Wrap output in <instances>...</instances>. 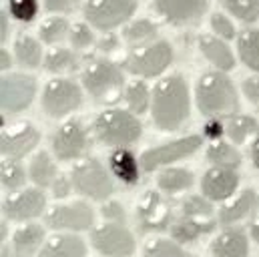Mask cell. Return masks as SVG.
Instances as JSON below:
<instances>
[{
  "instance_id": "obj_41",
  "label": "cell",
  "mask_w": 259,
  "mask_h": 257,
  "mask_svg": "<svg viewBox=\"0 0 259 257\" xmlns=\"http://www.w3.org/2000/svg\"><path fill=\"white\" fill-rule=\"evenodd\" d=\"M101 215L105 221H113V223H127V211L123 207L121 201L115 199H107L101 205Z\"/></svg>"
},
{
  "instance_id": "obj_18",
  "label": "cell",
  "mask_w": 259,
  "mask_h": 257,
  "mask_svg": "<svg viewBox=\"0 0 259 257\" xmlns=\"http://www.w3.org/2000/svg\"><path fill=\"white\" fill-rule=\"evenodd\" d=\"M239 187V175L235 169L213 165L201 177V193L213 203H223L231 199Z\"/></svg>"
},
{
  "instance_id": "obj_27",
  "label": "cell",
  "mask_w": 259,
  "mask_h": 257,
  "mask_svg": "<svg viewBox=\"0 0 259 257\" xmlns=\"http://www.w3.org/2000/svg\"><path fill=\"white\" fill-rule=\"evenodd\" d=\"M55 159L57 157H53L49 151H38L32 155V159L28 163V177L36 187L51 189V185L59 177V169H57Z\"/></svg>"
},
{
  "instance_id": "obj_45",
  "label": "cell",
  "mask_w": 259,
  "mask_h": 257,
  "mask_svg": "<svg viewBox=\"0 0 259 257\" xmlns=\"http://www.w3.org/2000/svg\"><path fill=\"white\" fill-rule=\"evenodd\" d=\"M45 2V8L49 10V12H63V14H66V12H72L76 6H78V2L80 0H42Z\"/></svg>"
},
{
  "instance_id": "obj_22",
  "label": "cell",
  "mask_w": 259,
  "mask_h": 257,
  "mask_svg": "<svg viewBox=\"0 0 259 257\" xmlns=\"http://www.w3.org/2000/svg\"><path fill=\"white\" fill-rule=\"evenodd\" d=\"M36 257H87V243L72 231H57L45 241Z\"/></svg>"
},
{
  "instance_id": "obj_19",
  "label": "cell",
  "mask_w": 259,
  "mask_h": 257,
  "mask_svg": "<svg viewBox=\"0 0 259 257\" xmlns=\"http://www.w3.org/2000/svg\"><path fill=\"white\" fill-rule=\"evenodd\" d=\"M155 10L175 26H187L201 20L207 0H153Z\"/></svg>"
},
{
  "instance_id": "obj_46",
  "label": "cell",
  "mask_w": 259,
  "mask_h": 257,
  "mask_svg": "<svg viewBox=\"0 0 259 257\" xmlns=\"http://www.w3.org/2000/svg\"><path fill=\"white\" fill-rule=\"evenodd\" d=\"M203 135H205L207 139H211V141H217L221 135H225V123H221L219 119H211V121L205 125Z\"/></svg>"
},
{
  "instance_id": "obj_35",
  "label": "cell",
  "mask_w": 259,
  "mask_h": 257,
  "mask_svg": "<svg viewBox=\"0 0 259 257\" xmlns=\"http://www.w3.org/2000/svg\"><path fill=\"white\" fill-rule=\"evenodd\" d=\"M45 68L49 72H55V74H66V72H72L78 68V59L72 51L68 49H53L47 57H45Z\"/></svg>"
},
{
  "instance_id": "obj_44",
  "label": "cell",
  "mask_w": 259,
  "mask_h": 257,
  "mask_svg": "<svg viewBox=\"0 0 259 257\" xmlns=\"http://www.w3.org/2000/svg\"><path fill=\"white\" fill-rule=\"evenodd\" d=\"M74 189L72 185V179H70V173L65 175V173H59V177L55 179V183L51 185V193L55 199H66Z\"/></svg>"
},
{
  "instance_id": "obj_14",
  "label": "cell",
  "mask_w": 259,
  "mask_h": 257,
  "mask_svg": "<svg viewBox=\"0 0 259 257\" xmlns=\"http://www.w3.org/2000/svg\"><path fill=\"white\" fill-rule=\"evenodd\" d=\"M36 97V78L22 72H10L0 82V105L4 113L16 115L26 111Z\"/></svg>"
},
{
  "instance_id": "obj_52",
  "label": "cell",
  "mask_w": 259,
  "mask_h": 257,
  "mask_svg": "<svg viewBox=\"0 0 259 257\" xmlns=\"http://www.w3.org/2000/svg\"><path fill=\"white\" fill-rule=\"evenodd\" d=\"M4 257H22V255H18L16 251H12V253H6V251H4Z\"/></svg>"
},
{
  "instance_id": "obj_47",
  "label": "cell",
  "mask_w": 259,
  "mask_h": 257,
  "mask_svg": "<svg viewBox=\"0 0 259 257\" xmlns=\"http://www.w3.org/2000/svg\"><path fill=\"white\" fill-rule=\"evenodd\" d=\"M117 47H119V38H117V36H109V38H103V42L99 45V49H101L103 53H113Z\"/></svg>"
},
{
  "instance_id": "obj_2",
  "label": "cell",
  "mask_w": 259,
  "mask_h": 257,
  "mask_svg": "<svg viewBox=\"0 0 259 257\" xmlns=\"http://www.w3.org/2000/svg\"><path fill=\"white\" fill-rule=\"evenodd\" d=\"M195 103L207 119H227L239 113V95L225 70H209L197 78Z\"/></svg>"
},
{
  "instance_id": "obj_20",
  "label": "cell",
  "mask_w": 259,
  "mask_h": 257,
  "mask_svg": "<svg viewBox=\"0 0 259 257\" xmlns=\"http://www.w3.org/2000/svg\"><path fill=\"white\" fill-rule=\"evenodd\" d=\"M259 205V195L255 189H243L239 195L223 201L221 209L217 211V221L223 227H233L245 219H249Z\"/></svg>"
},
{
  "instance_id": "obj_30",
  "label": "cell",
  "mask_w": 259,
  "mask_h": 257,
  "mask_svg": "<svg viewBox=\"0 0 259 257\" xmlns=\"http://www.w3.org/2000/svg\"><path fill=\"white\" fill-rule=\"evenodd\" d=\"M14 57L16 61L26 66V68H38L40 63H45L42 59V49L40 42L28 34H20L14 42Z\"/></svg>"
},
{
  "instance_id": "obj_25",
  "label": "cell",
  "mask_w": 259,
  "mask_h": 257,
  "mask_svg": "<svg viewBox=\"0 0 259 257\" xmlns=\"http://www.w3.org/2000/svg\"><path fill=\"white\" fill-rule=\"evenodd\" d=\"M195 185V175L191 169L185 167H163L157 175V189L165 195H179L183 191H189Z\"/></svg>"
},
{
  "instance_id": "obj_32",
  "label": "cell",
  "mask_w": 259,
  "mask_h": 257,
  "mask_svg": "<svg viewBox=\"0 0 259 257\" xmlns=\"http://www.w3.org/2000/svg\"><path fill=\"white\" fill-rule=\"evenodd\" d=\"M143 257H195L185 249L183 243L175 241L173 237H153L145 243Z\"/></svg>"
},
{
  "instance_id": "obj_10",
  "label": "cell",
  "mask_w": 259,
  "mask_h": 257,
  "mask_svg": "<svg viewBox=\"0 0 259 257\" xmlns=\"http://www.w3.org/2000/svg\"><path fill=\"white\" fill-rule=\"evenodd\" d=\"M173 63V49L165 40H157L153 45L137 47L129 57L123 61V68L141 78L159 76Z\"/></svg>"
},
{
  "instance_id": "obj_34",
  "label": "cell",
  "mask_w": 259,
  "mask_h": 257,
  "mask_svg": "<svg viewBox=\"0 0 259 257\" xmlns=\"http://www.w3.org/2000/svg\"><path fill=\"white\" fill-rule=\"evenodd\" d=\"M28 171H24V167L18 161L12 159H4L2 169H0V183L2 189L8 193H16L20 189H24L26 181H28Z\"/></svg>"
},
{
  "instance_id": "obj_12",
  "label": "cell",
  "mask_w": 259,
  "mask_h": 257,
  "mask_svg": "<svg viewBox=\"0 0 259 257\" xmlns=\"http://www.w3.org/2000/svg\"><path fill=\"white\" fill-rule=\"evenodd\" d=\"M135 0H89L84 4V18L89 24L103 32H111L125 24L135 14Z\"/></svg>"
},
{
  "instance_id": "obj_1",
  "label": "cell",
  "mask_w": 259,
  "mask_h": 257,
  "mask_svg": "<svg viewBox=\"0 0 259 257\" xmlns=\"http://www.w3.org/2000/svg\"><path fill=\"white\" fill-rule=\"evenodd\" d=\"M191 95L189 84L181 74H169L153 87L151 119L163 133H175L189 121Z\"/></svg>"
},
{
  "instance_id": "obj_16",
  "label": "cell",
  "mask_w": 259,
  "mask_h": 257,
  "mask_svg": "<svg viewBox=\"0 0 259 257\" xmlns=\"http://www.w3.org/2000/svg\"><path fill=\"white\" fill-rule=\"evenodd\" d=\"M2 213L8 221H16V223L34 221L36 217L47 213V193L36 185L28 189L24 187L14 195H10L8 199H4Z\"/></svg>"
},
{
  "instance_id": "obj_11",
  "label": "cell",
  "mask_w": 259,
  "mask_h": 257,
  "mask_svg": "<svg viewBox=\"0 0 259 257\" xmlns=\"http://www.w3.org/2000/svg\"><path fill=\"white\" fill-rule=\"evenodd\" d=\"M93 139L89 128L76 119H68L51 137V151L57 161H78L89 155Z\"/></svg>"
},
{
  "instance_id": "obj_33",
  "label": "cell",
  "mask_w": 259,
  "mask_h": 257,
  "mask_svg": "<svg viewBox=\"0 0 259 257\" xmlns=\"http://www.w3.org/2000/svg\"><path fill=\"white\" fill-rule=\"evenodd\" d=\"M237 53L247 68L259 72V28L243 30L237 38Z\"/></svg>"
},
{
  "instance_id": "obj_48",
  "label": "cell",
  "mask_w": 259,
  "mask_h": 257,
  "mask_svg": "<svg viewBox=\"0 0 259 257\" xmlns=\"http://www.w3.org/2000/svg\"><path fill=\"white\" fill-rule=\"evenodd\" d=\"M251 161H253L255 169H259V135L251 141Z\"/></svg>"
},
{
  "instance_id": "obj_31",
  "label": "cell",
  "mask_w": 259,
  "mask_h": 257,
  "mask_svg": "<svg viewBox=\"0 0 259 257\" xmlns=\"http://www.w3.org/2000/svg\"><path fill=\"white\" fill-rule=\"evenodd\" d=\"M125 105L131 113L135 115H145L151 109V101H153V93L149 91L145 80H133L125 89Z\"/></svg>"
},
{
  "instance_id": "obj_3",
  "label": "cell",
  "mask_w": 259,
  "mask_h": 257,
  "mask_svg": "<svg viewBox=\"0 0 259 257\" xmlns=\"http://www.w3.org/2000/svg\"><path fill=\"white\" fill-rule=\"evenodd\" d=\"M211 203L213 201L207 199L203 193L187 195L179 203V215L173 217L169 225V235L175 241L187 245V243H195L201 235L211 233L219 223Z\"/></svg>"
},
{
  "instance_id": "obj_9",
  "label": "cell",
  "mask_w": 259,
  "mask_h": 257,
  "mask_svg": "<svg viewBox=\"0 0 259 257\" xmlns=\"http://www.w3.org/2000/svg\"><path fill=\"white\" fill-rule=\"evenodd\" d=\"M91 245L103 257H131L137 249L135 235L127 223L105 221L91 229Z\"/></svg>"
},
{
  "instance_id": "obj_37",
  "label": "cell",
  "mask_w": 259,
  "mask_h": 257,
  "mask_svg": "<svg viewBox=\"0 0 259 257\" xmlns=\"http://www.w3.org/2000/svg\"><path fill=\"white\" fill-rule=\"evenodd\" d=\"M223 6L233 18L245 24L259 20V0H223Z\"/></svg>"
},
{
  "instance_id": "obj_13",
  "label": "cell",
  "mask_w": 259,
  "mask_h": 257,
  "mask_svg": "<svg viewBox=\"0 0 259 257\" xmlns=\"http://www.w3.org/2000/svg\"><path fill=\"white\" fill-rule=\"evenodd\" d=\"M45 223L55 231H89L95 227V209L87 201H72L47 209Z\"/></svg>"
},
{
  "instance_id": "obj_49",
  "label": "cell",
  "mask_w": 259,
  "mask_h": 257,
  "mask_svg": "<svg viewBox=\"0 0 259 257\" xmlns=\"http://www.w3.org/2000/svg\"><path fill=\"white\" fill-rule=\"evenodd\" d=\"M249 237L259 243V217H253L249 223Z\"/></svg>"
},
{
  "instance_id": "obj_38",
  "label": "cell",
  "mask_w": 259,
  "mask_h": 257,
  "mask_svg": "<svg viewBox=\"0 0 259 257\" xmlns=\"http://www.w3.org/2000/svg\"><path fill=\"white\" fill-rule=\"evenodd\" d=\"M68 32H70L68 22H66L65 18H59V16L45 20V22L40 24V28H38V36H40V40L47 42V45H57V42H61Z\"/></svg>"
},
{
  "instance_id": "obj_8",
  "label": "cell",
  "mask_w": 259,
  "mask_h": 257,
  "mask_svg": "<svg viewBox=\"0 0 259 257\" xmlns=\"http://www.w3.org/2000/svg\"><path fill=\"white\" fill-rule=\"evenodd\" d=\"M40 105H42V111L47 113V117H51V119L68 117L70 113L80 109L82 89L70 78L57 76V78H53L45 84Z\"/></svg>"
},
{
  "instance_id": "obj_7",
  "label": "cell",
  "mask_w": 259,
  "mask_h": 257,
  "mask_svg": "<svg viewBox=\"0 0 259 257\" xmlns=\"http://www.w3.org/2000/svg\"><path fill=\"white\" fill-rule=\"evenodd\" d=\"M201 145H203L201 135H185V137L161 143L157 147H151V149L143 151L139 157L141 169L145 173H153V171H159L163 167H169L177 161H183V159L195 155L201 149Z\"/></svg>"
},
{
  "instance_id": "obj_39",
  "label": "cell",
  "mask_w": 259,
  "mask_h": 257,
  "mask_svg": "<svg viewBox=\"0 0 259 257\" xmlns=\"http://www.w3.org/2000/svg\"><path fill=\"white\" fill-rule=\"evenodd\" d=\"M8 10L18 22H30L38 14V0H8Z\"/></svg>"
},
{
  "instance_id": "obj_15",
  "label": "cell",
  "mask_w": 259,
  "mask_h": 257,
  "mask_svg": "<svg viewBox=\"0 0 259 257\" xmlns=\"http://www.w3.org/2000/svg\"><path fill=\"white\" fill-rule=\"evenodd\" d=\"M173 221V207L163 191H145L137 203V223L143 233L165 231Z\"/></svg>"
},
{
  "instance_id": "obj_5",
  "label": "cell",
  "mask_w": 259,
  "mask_h": 257,
  "mask_svg": "<svg viewBox=\"0 0 259 257\" xmlns=\"http://www.w3.org/2000/svg\"><path fill=\"white\" fill-rule=\"evenodd\" d=\"M93 135L101 145L111 149L131 147L141 139L143 125L139 121V115L131 113L129 109L113 107L97 115V119L93 121Z\"/></svg>"
},
{
  "instance_id": "obj_50",
  "label": "cell",
  "mask_w": 259,
  "mask_h": 257,
  "mask_svg": "<svg viewBox=\"0 0 259 257\" xmlns=\"http://www.w3.org/2000/svg\"><path fill=\"white\" fill-rule=\"evenodd\" d=\"M0 22H2V24H0V28H2L0 38H2V42H4V40H6V36H8V20H6V12H4V10L0 12Z\"/></svg>"
},
{
  "instance_id": "obj_42",
  "label": "cell",
  "mask_w": 259,
  "mask_h": 257,
  "mask_svg": "<svg viewBox=\"0 0 259 257\" xmlns=\"http://www.w3.org/2000/svg\"><path fill=\"white\" fill-rule=\"evenodd\" d=\"M211 28H213V32H215L219 38H223V40H231V38L235 36V26H233V22H231L225 14H221V12L211 14Z\"/></svg>"
},
{
  "instance_id": "obj_40",
  "label": "cell",
  "mask_w": 259,
  "mask_h": 257,
  "mask_svg": "<svg viewBox=\"0 0 259 257\" xmlns=\"http://www.w3.org/2000/svg\"><path fill=\"white\" fill-rule=\"evenodd\" d=\"M68 40L72 45V49L76 51H87L95 45V34L93 30L89 28V24H82V22H76L72 24L70 32H68Z\"/></svg>"
},
{
  "instance_id": "obj_43",
  "label": "cell",
  "mask_w": 259,
  "mask_h": 257,
  "mask_svg": "<svg viewBox=\"0 0 259 257\" xmlns=\"http://www.w3.org/2000/svg\"><path fill=\"white\" fill-rule=\"evenodd\" d=\"M241 91H243V97L247 99V103L259 111V74H253V76H247L241 84Z\"/></svg>"
},
{
  "instance_id": "obj_17",
  "label": "cell",
  "mask_w": 259,
  "mask_h": 257,
  "mask_svg": "<svg viewBox=\"0 0 259 257\" xmlns=\"http://www.w3.org/2000/svg\"><path fill=\"white\" fill-rule=\"evenodd\" d=\"M40 143V131L28 121H20L14 125H8L2 131L0 137V153L2 159L20 161L28 157Z\"/></svg>"
},
{
  "instance_id": "obj_26",
  "label": "cell",
  "mask_w": 259,
  "mask_h": 257,
  "mask_svg": "<svg viewBox=\"0 0 259 257\" xmlns=\"http://www.w3.org/2000/svg\"><path fill=\"white\" fill-rule=\"evenodd\" d=\"M199 51L217 70H225L227 72V70H231L235 66V57H233L231 49L219 36L203 34L199 38Z\"/></svg>"
},
{
  "instance_id": "obj_4",
  "label": "cell",
  "mask_w": 259,
  "mask_h": 257,
  "mask_svg": "<svg viewBox=\"0 0 259 257\" xmlns=\"http://www.w3.org/2000/svg\"><path fill=\"white\" fill-rule=\"evenodd\" d=\"M82 87L97 105H115L125 95L123 68L109 59H95L82 70Z\"/></svg>"
},
{
  "instance_id": "obj_24",
  "label": "cell",
  "mask_w": 259,
  "mask_h": 257,
  "mask_svg": "<svg viewBox=\"0 0 259 257\" xmlns=\"http://www.w3.org/2000/svg\"><path fill=\"white\" fill-rule=\"evenodd\" d=\"M45 241H47L45 227H40L34 221H26L12 235V251H16L22 257H34L38 255Z\"/></svg>"
},
{
  "instance_id": "obj_36",
  "label": "cell",
  "mask_w": 259,
  "mask_h": 257,
  "mask_svg": "<svg viewBox=\"0 0 259 257\" xmlns=\"http://www.w3.org/2000/svg\"><path fill=\"white\" fill-rule=\"evenodd\" d=\"M157 34H159L157 26L151 20H147V18L133 20L131 24L125 26V30H123L125 40L129 45H133V47H139V45H143L147 40H153V38H157Z\"/></svg>"
},
{
  "instance_id": "obj_6",
  "label": "cell",
  "mask_w": 259,
  "mask_h": 257,
  "mask_svg": "<svg viewBox=\"0 0 259 257\" xmlns=\"http://www.w3.org/2000/svg\"><path fill=\"white\" fill-rule=\"evenodd\" d=\"M70 179L74 191L93 201H107L115 193V181L111 169H107L95 157L78 159L70 169Z\"/></svg>"
},
{
  "instance_id": "obj_28",
  "label": "cell",
  "mask_w": 259,
  "mask_h": 257,
  "mask_svg": "<svg viewBox=\"0 0 259 257\" xmlns=\"http://www.w3.org/2000/svg\"><path fill=\"white\" fill-rule=\"evenodd\" d=\"M205 157L211 165L229 167V169H237L243 161V155L239 153L237 145L231 143V141H221V139L211 141V145L205 151Z\"/></svg>"
},
{
  "instance_id": "obj_21",
  "label": "cell",
  "mask_w": 259,
  "mask_h": 257,
  "mask_svg": "<svg viewBox=\"0 0 259 257\" xmlns=\"http://www.w3.org/2000/svg\"><path fill=\"white\" fill-rule=\"evenodd\" d=\"M209 253L211 257H249V237L237 227H225L213 237Z\"/></svg>"
},
{
  "instance_id": "obj_51",
  "label": "cell",
  "mask_w": 259,
  "mask_h": 257,
  "mask_svg": "<svg viewBox=\"0 0 259 257\" xmlns=\"http://www.w3.org/2000/svg\"><path fill=\"white\" fill-rule=\"evenodd\" d=\"M0 57H2V59H0V61H2V63H0V68L6 72V70L10 68V64H12V59H10V55L6 53V49H2V51H0Z\"/></svg>"
},
{
  "instance_id": "obj_23",
  "label": "cell",
  "mask_w": 259,
  "mask_h": 257,
  "mask_svg": "<svg viewBox=\"0 0 259 257\" xmlns=\"http://www.w3.org/2000/svg\"><path fill=\"white\" fill-rule=\"evenodd\" d=\"M109 169L115 179L125 185H137L141 177V161L133 155L129 147H117L109 155Z\"/></svg>"
},
{
  "instance_id": "obj_29",
  "label": "cell",
  "mask_w": 259,
  "mask_h": 257,
  "mask_svg": "<svg viewBox=\"0 0 259 257\" xmlns=\"http://www.w3.org/2000/svg\"><path fill=\"white\" fill-rule=\"evenodd\" d=\"M259 135V123L249 115H231L225 119V137L235 143L243 145L249 139H255Z\"/></svg>"
}]
</instances>
